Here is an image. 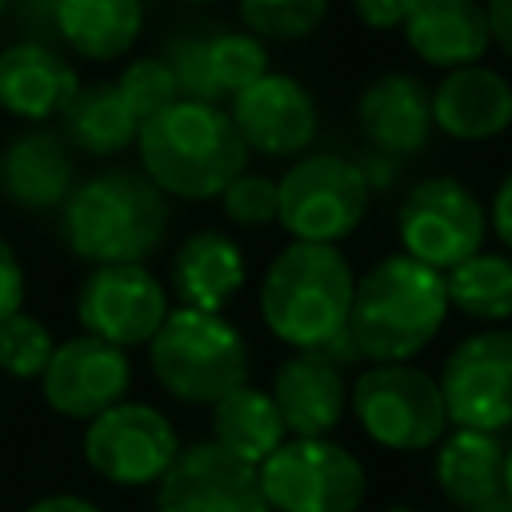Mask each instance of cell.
Instances as JSON below:
<instances>
[{"label":"cell","instance_id":"cell-6","mask_svg":"<svg viewBox=\"0 0 512 512\" xmlns=\"http://www.w3.org/2000/svg\"><path fill=\"white\" fill-rule=\"evenodd\" d=\"M348 408L360 432L388 452H424L448 432L440 384L412 360L364 364L348 384Z\"/></svg>","mask_w":512,"mask_h":512},{"label":"cell","instance_id":"cell-22","mask_svg":"<svg viewBox=\"0 0 512 512\" xmlns=\"http://www.w3.org/2000/svg\"><path fill=\"white\" fill-rule=\"evenodd\" d=\"M400 36L420 64L440 72L480 64L492 48L484 0H416Z\"/></svg>","mask_w":512,"mask_h":512},{"label":"cell","instance_id":"cell-20","mask_svg":"<svg viewBox=\"0 0 512 512\" xmlns=\"http://www.w3.org/2000/svg\"><path fill=\"white\" fill-rule=\"evenodd\" d=\"M356 124L372 152L416 156L432 140V92L412 72H380L356 100Z\"/></svg>","mask_w":512,"mask_h":512},{"label":"cell","instance_id":"cell-29","mask_svg":"<svg viewBox=\"0 0 512 512\" xmlns=\"http://www.w3.org/2000/svg\"><path fill=\"white\" fill-rule=\"evenodd\" d=\"M244 32L272 44H296L320 28L328 0H236Z\"/></svg>","mask_w":512,"mask_h":512},{"label":"cell","instance_id":"cell-4","mask_svg":"<svg viewBox=\"0 0 512 512\" xmlns=\"http://www.w3.org/2000/svg\"><path fill=\"white\" fill-rule=\"evenodd\" d=\"M352 284L356 272L340 244L288 240L264 268L260 320L284 348L312 352L348 324Z\"/></svg>","mask_w":512,"mask_h":512},{"label":"cell","instance_id":"cell-5","mask_svg":"<svg viewBox=\"0 0 512 512\" xmlns=\"http://www.w3.org/2000/svg\"><path fill=\"white\" fill-rule=\"evenodd\" d=\"M144 348L152 380L188 408H212L224 392L248 384L252 372L248 340L224 312L176 304Z\"/></svg>","mask_w":512,"mask_h":512},{"label":"cell","instance_id":"cell-19","mask_svg":"<svg viewBox=\"0 0 512 512\" xmlns=\"http://www.w3.org/2000/svg\"><path fill=\"white\" fill-rule=\"evenodd\" d=\"M268 396L288 428V436H332L348 416V376L324 352H288Z\"/></svg>","mask_w":512,"mask_h":512},{"label":"cell","instance_id":"cell-32","mask_svg":"<svg viewBox=\"0 0 512 512\" xmlns=\"http://www.w3.org/2000/svg\"><path fill=\"white\" fill-rule=\"evenodd\" d=\"M216 204H220V216L232 228H244V232L268 228V224H276V180L264 176V172L244 168L236 180L224 184Z\"/></svg>","mask_w":512,"mask_h":512},{"label":"cell","instance_id":"cell-17","mask_svg":"<svg viewBox=\"0 0 512 512\" xmlns=\"http://www.w3.org/2000/svg\"><path fill=\"white\" fill-rule=\"evenodd\" d=\"M80 76L68 52L40 36H16L0 44V112L20 124L56 120L76 96Z\"/></svg>","mask_w":512,"mask_h":512},{"label":"cell","instance_id":"cell-3","mask_svg":"<svg viewBox=\"0 0 512 512\" xmlns=\"http://www.w3.org/2000/svg\"><path fill=\"white\" fill-rule=\"evenodd\" d=\"M444 320V272L404 252H388L356 276L344 328L364 364H400L416 360L440 336Z\"/></svg>","mask_w":512,"mask_h":512},{"label":"cell","instance_id":"cell-27","mask_svg":"<svg viewBox=\"0 0 512 512\" xmlns=\"http://www.w3.org/2000/svg\"><path fill=\"white\" fill-rule=\"evenodd\" d=\"M448 308L480 324L512 320V256L508 252H472L444 272Z\"/></svg>","mask_w":512,"mask_h":512},{"label":"cell","instance_id":"cell-31","mask_svg":"<svg viewBox=\"0 0 512 512\" xmlns=\"http://www.w3.org/2000/svg\"><path fill=\"white\" fill-rule=\"evenodd\" d=\"M112 84H116V92L124 96V104L132 108L136 120H148L160 108H168L172 100H180L176 80H172V72L160 56H132Z\"/></svg>","mask_w":512,"mask_h":512},{"label":"cell","instance_id":"cell-41","mask_svg":"<svg viewBox=\"0 0 512 512\" xmlns=\"http://www.w3.org/2000/svg\"><path fill=\"white\" fill-rule=\"evenodd\" d=\"M468 512H512V504H508L504 496H492V500H484V504H476V508H468Z\"/></svg>","mask_w":512,"mask_h":512},{"label":"cell","instance_id":"cell-16","mask_svg":"<svg viewBox=\"0 0 512 512\" xmlns=\"http://www.w3.org/2000/svg\"><path fill=\"white\" fill-rule=\"evenodd\" d=\"M76 180V152L60 128L28 124L0 148V200L16 212H56Z\"/></svg>","mask_w":512,"mask_h":512},{"label":"cell","instance_id":"cell-7","mask_svg":"<svg viewBox=\"0 0 512 512\" xmlns=\"http://www.w3.org/2000/svg\"><path fill=\"white\" fill-rule=\"evenodd\" d=\"M368 204L356 160L340 152H300L276 180V224L292 240L340 244L364 224Z\"/></svg>","mask_w":512,"mask_h":512},{"label":"cell","instance_id":"cell-10","mask_svg":"<svg viewBox=\"0 0 512 512\" xmlns=\"http://www.w3.org/2000/svg\"><path fill=\"white\" fill-rule=\"evenodd\" d=\"M400 252L448 272L488 240V212L480 196L456 176H420L396 208Z\"/></svg>","mask_w":512,"mask_h":512},{"label":"cell","instance_id":"cell-9","mask_svg":"<svg viewBox=\"0 0 512 512\" xmlns=\"http://www.w3.org/2000/svg\"><path fill=\"white\" fill-rule=\"evenodd\" d=\"M84 464L112 488H148L156 484L180 452V432L148 400H116L112 408L84 420L80 436Z\"/></svg>","mask_w":512,"mask_h":512},{"label":"cell","instance_id":"cell-37","mask_svg":"<svg viewBox=\"0 0 512 512\" xmlns=\"http://www.w3.org/2000/svg\"><path fill=\"white\" fill-rule=\"evenodd\" d=\"M484 12H488L492 44L512 60V0H484Z\"/></svg>","mask_w":512,"mask_h":512},{"label":"cell","instance_id":"cell-2","mask_svg":"<svg viewBox=\"0 0 512 512\" xmlns=\"http://www.w3.org/2000/svg\"><path fill=\"white\" fill-rule=\"evenodd\" d=\"M140 172L168 200H216L228 180L248 168V144L240 140L224 104L172 100L136 128Z\"/></svg>","mask_w":512,"mask_h":512},{"label":"cell","instance_id":"cell-42","mask_svg":"<svg viewBox=\"0 0 512 512\" xmlns=\"http://www.w3.org/2000/svg\"><path fill=\"white\" fill-rule=\"evenodd\" d=\"M384 512H420V508H412V504H388Z\"/></svg>","mask_w":512,"mask_h":512},{"label":"cell","instance_id":"cell-13","mask_svg":"<svg viewBox=\"0 0 512 512\" xmlns=\"http://www.w3.org/2000/svg\"><path fill=\"white\" fill-rule=\"evenodd\" d=\"M40 396L44 404L64 420H92L96 412L112 408L132 388V360L124 348L76 332L68 340H56L44 372H40Z\"/></svg>","mask_w":512,"mask_h":512},{"label":"cell","instance_id":"cell-24","mask_svg":"<svg viewBox=\"0 0 512 512\" xmlns=\"http://www.w3.org/2000/svg\"><path fill=\"white\" fill-rule=\"evenodd\" d=\"M432 456V480L440 496L468 512L492 496H500V468H504V440L500 432H476V428H452L444 432Z\"/></svg>","mask_w":512,"mask_h":512},{"label":"cell","instance_id":"cell-8","mask_svg":"<svg viewBox=\"0 0 512 512\" xmlns=\"http://www.w3.org/2000/svg\"><path fill=\"white\" fill-rule=\"evenodd\" d=\"M256 480L272 512H360L368 496L360 456L332 436H284L256 464Z\"/></svg>","mask_w":512,"mask_h":512},{"label":"cell","instance_id":"cell-1","mask_svg":"<svg viewBox=\"0 0 512 512\" xmlns=\"http://www.w3.org/2000/svg\"><path fill=\"white\" fill-rule=\"evenodd\" d=\"M168 196L140 168H100L72 184L56 208L60 244L96 264H148L168 236Z\"/></svg>","mask_w":512,"mask_h":512},{"label":"cell","instance_id":"cell-11","mask_svg":"<svg viewBox=\"0 0 512 512\" xmlns=\"http://www.w3.org/2000/svg\"><path fill=\"white\" fill-rule=\"evenodd\" d=\"M436 384L452 428H512V328L484 324L460 336L448 348Z\"/></svg>","mask_w":512,"mask_h":512},{"label":"cell","instance_id":"cell-38","mask_svg":"<svg viewBox=\"0 0 512 512\" xmlns=\"http://www.w3.org/2000/svg\"><path fill=\"white\" fill-rule=\"evenodd\" d=\"M24 512H104V508L88 496H76V492H48V496L32 500Z\"/></svg>","mask_w":512,"mask_h":512},{"label":"cell","instance_id":"cell-40","mask_svg":"<svg viewBox=\"0 0 512 512\" xmlns=\"http://www.w3.org/2000/svg\"><path fill=\"white\" fill-rule=\"evenodd\" d=\"M500 496L512 504V444H504V468H500Z\"/></svg>","mask_w":512,"mask_h":512},{"label":"cell","instance_id":"cell-21","mask_svg":"<svg viewBox=\"0 0 512 512\" xmlns=\"http://www.w3.org/2000/svg\"><path fill=\"white\" fill-rule=\"evenodd\" d=\"M248 284V260L232 232L196 228L188 232L168 260V296L180 308L224 312Z\"/></svg>","mask_w":512,"mask_h":512},{"label":"cell","instance_id":"cell-35","mask_svg":"<svg viewBox=\"0 0 512 512\" xmlns=\"http://www.w3.org/2000/svg\"><path fill=\"white\" fill-rule=\"evenodd\" d=\"M484 212H488V232H496V240L512 256V168L500 176V184L492 192V204Z\"/></svg>","mask_w":512,"mask_h":512},{"label":"cell","instance_id":"cell-25","mask_svg":"<svg viewBox=\"0 0 512 512\" xmlns=\"http://www.w3.org/2000/svg\"><path fill=\"white\" fill-rule=\"evenodd\" d=\"M56 120H60V136L68 140V148L92 160L124 156L136 144V128H140V120L132 116V108L124 104L112 80L80 84Z\"/></svg>","mask_w":512,"mask_h":512},{"label":"cell","instance_id":"cell-34","mask_svg":"<svg viewBox=\"0 0 512 512\" xmlns=\"http://www.w3.org/2000/svg\"><path fill=\"white\" fill-rule=\"evenodd\" d=\"M412 4H416V0H352V12H356V20H360L364 28H372V32H392V28H400V24L408 20Z\"/></svg>","mask_w":512,"mask_h":512},{"label":"cell","instance_id":"cell-39","mask_svg":"<svg viewBox=\"0 0 512 512\" xmlns=\"http://www.w3.org/2000/svg\"><path fill=\"white\" fill-rule=\"evenodd\" d=\"M316 352H324L336 368H352V364H360V352H356V344H352V336H348V328H340L328 344H320Z\"/></svg>","mask_w":512,"mask_h":512},{"label":"cell","instance_id":"cell-23","mask_svg":"<svg viewBox=\"0 0 512 512\" xmlns=\"http://www.w3.org/2000/svg\"><path fill=\"white\" fill-rule=\"evenodd\" d=\"M52 32L88 64L124 60L144 32V0H52Z\"/></svg>","mask_w":512,"mask_h":512},{"label":"cell","instance_id":"cell-30","mask_svg":"<svg viewBox=\"0 0 512 512\" xmlns=\"http://www.w3.org/2000/svg\"><path fill=\"white\" fill-rule=\"evenodd\" d=\"M56 348L52 328L32 312H12L0 320V372L12 380H40Z\"/></svg>","mask_w":512,"mask_h":512},{"label":"cell","instance_id":"cell-28","mask_svg":"<svg viewBox=\"0 0 512 512\" xmlns=\"http://www.w3.org/2000/svg\"><path fill=\"white\" fill-rule=\"evenodd\" d=\"M200 60L216 100L224 104L228 96H236L240 88H248L268 72V44L256 40L252 32L216 28V32H200Z\"/></svg>","mask_w":512,"mask_h":512},{"label":"cell","instance_id":"cell-33","mask_svg":"<svg viewBox=\"0 0 512 512\" xmlns=\"http://www.w3.org/2000/svg\"><path fill=\"white\" fill-rule=\"evenodd\" d=\"M24 308V264L20 252L0 236V320Z\"/></svg>","mask_w":512,"mask_h":512},{"label":"cell","instance_id":"cell-44","mask_svg":"<svg viewBox=\"0 0 512 512\" xmlns=\"http://www.w3.org/2000/svg\"><path fill=\"white\" fill-rule=\"evenodd\" d=\"M8 4H12V0H0V20H4V12H8Z\"/></svg>","mask_w":512,"mask_h":512},{"label":"cell","instance_id":"cell-26","mask_svg":"<svg viewBox=\"0 0 512 512\" xmlns=\"http://www.w3.org/2000/svg\"><path fill=\"white\" fill-rule=\"evenodd\" d=\"M208 428H212V440L224 452L240 456L244 464H260L288 436V428L276 412V400L268 396V388H256V384H240V388L224 392L208 408Z\"/></svg>","mask_w":512,"mask_h":512},{"label":"cell","instance_id":"cell-12","mask_svg":"<svg viewBox=\"0 0 512 512\" xmlns=\"http://www.w3.org/2000/svg\"><path fill=\"white\" fill-rule=\"evenodd\" d=\"M172 312L168 284L148 264H96L76 288L80 332L116 348H144Z\"/></svg>","mask_w":512,"mask_h":512},{"label":"cell","instance_id":"cell-36","mask_svg":"<svg viewBox=\"0 0 512 512\" xmlns=\"http://www.w3.org/2000/svg\"><path fill=\"white\" fill-rule=\"evenodd\" d=\"M396 164H400V160H392V156H384V152H372V148L356 160V168H360V176H364L368 192L392 188V184H396Z\"/></svg>","mask_w":512,"mask_h":512},{"label":"cell","instance_id":"cell-43","mask_svg":"<svg viewBox=\"0 0 512 512\" xmlns=\"http://www.w3.org/2000/svg\"><path fill=\"white\" fill-rule=\"evenodd\" d=\"M180 4H192V8H208V4H220V0H180Z\"/></svg>","mask_w":512,"mask_h":512},{"label":"cell","instance_id":"cell-15","mask_svg":"<svg viewBox=\"0 0 512 512\" xmlns=\"http://www.w3.org/2000/svg\"><path fill=\"white\" fill-rule=\"evenodd\" d=\"M228 116L248 152L260 156H300L320 132L316 96L296 76L272 68L236 96H228Z\"/></svg>","mask_w":512,"mask_h":512},{"label":"cell","instance_id":"cell-18","mask_svg":"<svg viewBox=\"0 0 512 512\" xmlns=\"http://www.w3.org/2000/svg\"><path fill=\"white\" fill-rule=\"evenodd\" d=\"M432 92V128L460 144H484L512 128V80L500 68L460 64Z\"/></svg>","mask_w":512,"mask_h":512},{"label":"cell","instance_id":"cell-14","mask_svg":"<svg viewBox=\"0 0 512 512\" xmlns=\"http://www.w3.org/2000/svg\"><path fill=\"white\" fill-rule=\"evenodd\" d=\"M152 488L156 512H272L260 496L256 464H244L216 440L180 444L176 460Z\"/></svg>","mask_w":512,"mask_h":512}]
</instances>
